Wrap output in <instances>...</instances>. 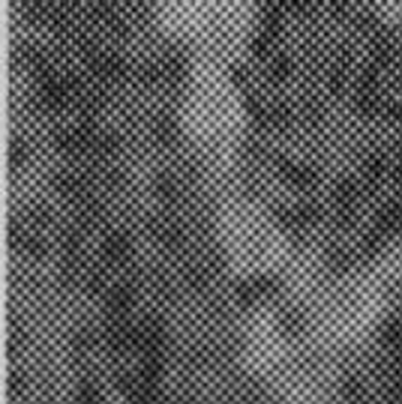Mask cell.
Wrapping results in <instances>:
<instances>
[{
  "label": "cell",
  "mask_w": 402,
  "mask_h": 404,
  "mask_svg": "<svg viewBox=\"0 0 402 404\" xmlns=\"http://www.w3.org/2000/svg\"><path fill=\"white\" fill-rule=\"evenodd\" d=\"M105 344L111 353H126L138 344V326H133L126 318H111L109 329H105Z\"/></svg>",
  "instance_id": "2"
},
{
  "label": "cell",
  "mask_w": 402,
  "mask_h": 404,
  "mask_svg": "<svg viewBox=\"0 0 402 404\" xmlns=\"http://www.w3.org/2000/svg\"><path fill=\"white\" fill-rule=\"evenodd\" d=\"M24 153H27V144H24L21 138H12V165L24 162Z\"/></svg>",
  "instance_id": "11"
},
{
  "label": "cell",
  "mask_w": 402,
  "mask_h": 404,
  "mask_svg": "<svg viewBox=\"0 0 402 404\" xmlns=\"http://www.w3.org/2000/svg\"><path fill=\"white\" fill-rule=\"evenodd\" d=\"M129 254H133V240H129L126 230H118V234H111L109 240L102 243V258H105V263H111V267H123V263L129 261Z\"/></svg>",
  "instance_id": "3"
},
{
  "label": "cell",
  "mask_w": 402,
  "mask_h": 404,
  "mask_svg": "<svg viewBox=\"0 0 402 404\" xmlns=\"http://www.w3.org/2000/svg\"><path fill=\"white\" fill-rule=\"evenodd\" d=\"M186 282H190L195 291H204V287H208V270H204L201 263H192V267H186Z\"/></svg>",
  "instance_id": "7"
},
{
  "label": "cell",
  "mask_w": 402,
  "mask_h": 404,
  "mask_svg": "<svg viewBox=\"0 0 402 404\" xmlns=\"http://www.w3.org/2000/svg\"><path fill=\"white\" fill-rule=\"evenodd\" d=\"M133 296H135V287L129 282H118L109 291V302H105V309H109L111 318H126V311L133 309Z\"/></svg>",
  "instance_id": "4"
},
{
  "label": "cell",
  "mask_w": 402,
  "mask_h": 404,
  "mask_svg": "<svg viewBox=\"0 0 402 404\" xmlns=\"http://www.w3.org/2000/svg\"><path fill=\"white\" fill-rule=\"evenodd\" d=\"M282 174H285V180H289L291 186H298V189H306V186L315 183V171L306 168V165H285Z\"/></svg>",
  "instance_id": "6"
},
{
  "label": "cell",
  "mask_w": 402,
  "mask_h": 404,
  "mask_svg": "<svg viewBox=\"0 0 402 404\" xmlns=\"http://www.w3.org/2000/svg\"><path fill=\"white\" fill-rule=\"evenodd\" d=\"M78 404H102L100 390H96V386H81L78 390Z\"/></svg>",
  "instance_id": "10"
},
{
  "label": "cell",
  "mask_w": 402,
  "mask_h": 404,
  "mask_svg": "<svg viewBox=\"0 0 402 404\" xmlns=\"http://www.w3.org/2000/svg\"><path fill=\"white\" fill-rule=\"evenodd\" d=\"M87 60V69L93 81H100V84H120L123 78H126V63H123V57L105 51V48H90L85 54Z\"/></svg>",
  "instance_id": "1"
},
{
  "label": "cell",
  "mask_w": 402,
  "mask_h": 404,
  "mask_svg": "<svg viewBox=\"0 0 402 404\" xmlns=\"http://www.w3.org/2000/svg\"><path fill=\"white\" fill-rule=\"evenodd\" d=\"M150 234H153V240L159 246H166V249H177V246L183 243V228H180L175 219H153Z\"/></svg>",
  "instance_id": "5"
},
{
  "label": "cell",
  "mask_w": 402,
  "mask_h": 404,
  "mask_svg": "<svg viewBox=\"0 0 402 404\" xmlns=\"http://www.w3.org/2000/svg\"><path fill=\"white\" fill-rule=\"evenodd\" d=\"M157 195L162 198V201H175V198H177V183H175V180H171V177H159V183H157Z\"/></svg>",
  "instance_id": "8"
},
{
  "label": "cell",
  "mask_w": 402,
  "mask_h": 404,
  "mask_svg": "<svg viewBox=\"0 0 402 404\" xmlns=\"http://www.w3.org/2000/svg\"><path fill=\"white\" fill-rule=\"evenodd\" d=\"M289 72H291V63H289V57H276V60L270 63V78H276V81H280V78H285V75H289Z\"/></svg>",
  "instance_id": "9"
}]
</instances>
